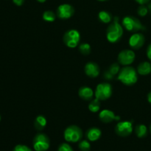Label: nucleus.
Instances as JSON below:
<instances>
[{"instance_id":"32","label":"nucleus","mask_w":151,"mask_h":151,"mask_svg":"<svg viewBox=\"0 0 151 151\" xmlns=\"http://www.w3.org/2000/svg\"><path fill=\"white\" fill-rule=\"evenodd\" d=\"M147 101H148V103L151 104V91L147 94Z\"/></svg>"},{"instance_id":"16","label":"nucleus","mask_w":151,"mask_h":151,"mask_svg":"<svg viewBox=\"0 0 151 151\" xmlns=\"http://www.w3.org/2000/svg\"><path fill=\"white\" fill-rule=\"evenodd\" d=\"M137 73L143 76L150 75L151 73V63L148 61L140 63L137 66Z\"/></svg>"},{"instance_id":"27","label":"nucleus","mask_w":151,"mask_h":151,"mask_svg":"<svg viewBox=\"0 0 151 151\" xmlns=\"http://www.w3.org/2000/svg\"><path fill=\"white\" fill-rule=\"evenodd\" d=\"M13 151H32L29 148V147H27V145H17L16 146H15V147L13 148Z\"/></svg>"},{"instance_id":"6","label":"nucleus","mask_w":151,"mask_h":151,"mask_svg":"<svg viewBox=\"0 0 151 151\" xmlns=\"http://www.w3.org/2000/svg\"><path fill=\"white\" fill-rule=\"evenodd\" d=\"M63 41L65 45L69 48H75L81 41V35L76 29H69L63 35Z\"/></svg>"},{"instance_id":"29","label":"nucleus","mask_w":151,"mask_h":151,"mask_svg":"<svg viewBox=\"0 0 151 151\" xmlns=\"http://www.w3.org/2000/svg\"><path fill=\"white\" fill-rule=\"evenodd\" d=\"M146 54H147V58H148V59L150 60V62H151V44H149V46L147 47V52H146Z\"/></svg>"},{"instance_id":"28","label":"nucleus","mask_w":151,"mask_h":151,"mask_svg":"<svg viewBox=\"0 0 151 151\" xmlns=\"http://www.w3.org/2000/svg\"><path fill=\"white\" fill-rule=\"evenodd\" d=\"M103 78L106 80H112L114 78V75L112 73H111L109 70H107L106 72H105L104 75H103Z\"/></svg>"},{"instance_id":"36","label":"nucleus","mask_w":151,"mask_h":151,"mask_svg":"<svg viewBox=\"0 0 151 151\" xmlns=\"http://www.w3.org/2000/svg\"><path fill=\"white\" fill-rule=\"evenodd\" d=\"M97 1H108V0H97Z\"/></svg>"},{"instance_id":"33","label":"nucleus","mask_w":151,"mask_h":151,"mask_svg":"<svg viewBox=\"0 0 151 151\" xmlns=\"http://www.w3.org/2000/svg\"><path fill=\"white\" fill-rule=\"evenodd\" d=\"M147 8H148V11L151 13V3H149L147 5Z\"/></svg>"},{"instance_id":"19","label":"nucleus","mask_w":151,"mask_h":151,"mask_svg":"<svg viewBox=\"0 0 151 151\" xmlns=\"http://www.w3.org/2000/svg\"><path fill=\"white\" fill-rule=\"evenodd\" d=\"M98 18L101 22L104 24H109L112 20V15L109 12L102 10L98 13Z\"/></svg>"},{"instance_id":"8","label":"nucleus","mask_w":151,"mask_h":151,"mask_svg":"<svg viewBox=\"0 0 151 151\" xmlns=\"http://www.w3.org/2000/svg\"><path fill=\"white\" fill-rule=\"evenodd\" d=\"M115 132L121 137H126L133 132V123L130 121L119 122L115 126Z\"/></svg>"},{"instance_id":"2","label":"nucleus","mask_w":151,"mask_h":151,"mask_svg":"<svg viewBox=\"0 0 151 151\" xmlns=\"http://www.w3.org/2000/svg\"><path fill=\"white\" fill-rule=\"evenodd\" d=\"M123 35V28L118 22V18L115 17L114 21L109 24L106 30V38L111 43L118 42Z\"/></svg>"},{"instance_id":"21","label":"nucleus","mask_w":151,"mask_h":151,"mask_svg":"<svg viewBox=\"0 0 151 151\" xmlns=\"http://www.w3.org/2000/svg\"><path fill=\"white\" fill-rule=\"evenodd\" d=\"M57 15L52 10H46L43 13V19L46 22H53L56 19Z\"/></svg>"},{"instance_id":"22","label":"nucleus","mask_w":151,"mask_h":151,"mask_svg":"<svg viewBox=\"0 0 151 151\" xmlns=\"http://www.w3.org/2000/svg\"><path fill=\"white\" fill-rule=\"evenodd\" d=\"M91 47L87 43H83V44H80L79 51L83 55H89L91 53Z\"/></svg>"},{"instance_id":"20","label":"nucleus","mask_w":151,"mask_h":151,"mask_svg":"<svg viewBox=\"0 0 151 151\" xmlns=\"http://www.w3.org/2000/svg\"><path fill=\"white\" fill-rule=\"evenodd\" d=\"M100 100H98L97 98L92 99L90 102L89 105H88V109L92 113H96V112L99 111L100 109Z\"/></svg>"},{"instance_id":"24","label":"nucleus","mask_w":151,"mask_h":151,"mask_svg":"<svg viewBox=\"0 0 151 151\" xmlns=\"http://www.w3.org/2000/svg\"><path fill=\"white\" fill-rule=\"evenodd\" d=\"M148 12L147 6H145V4H140V6L137 9V13H138L139 16H142V17L145 16L148 13Z\"/></svg>"},{"instance_id":"14","label":"nucleus","mask_w":151,"mask_h":151,"mask_svg":"<svg viewBox=\"0 0 151 151\" xmlns=\"http://www.w3.org/2000/svg\"><path fill=\"white\" fill-rule=\"evenodd\" d=\"M78 94L82 100L88 101V100H91L93 99L94 91L90 87L82 86L80 88L79 91H78Z\"/></svg>"},{"instance_id":"35","label":"nucleus","mask_w":151,"mask_h":151,"mask_svg":"<svg viewBox=\"0 0 151 151\" xmlns=\"http://www.w3.org/2000/svg\"><path fill=\"white\" fill-rule=\"evenodd\" d=\"M149 130H150V134H151V123H150V128H149Z\"/></svg>"},{"instance_id":"26","label":"nucleus","mask_w":151,"mask_h":151,"mask_svg":"<svg viewBox=\"0 0 151 151\" xmlns=\"http://www.w3.org/2000/svg\"><path fill=\"white\" fill-rule=\"evenodd\" d=\"M58 151H74L72 147L68 143H62L59 145Z\"/></svg>"},{"instance_id":"31","label":"nucleus","mask_w":151,"mask_h":151,"mask_svg":"<svg viewBox=\"0 0 151 151\" xmlns=\"http://www.w3.org/2000/svg\"><path fill=\"white\" fill-rule=\"evenodd\" d=\"M135 1L139 4H148L150 0H135Z\"/></svg>"},{"instance_id":"13","label":"nucleus","mask_w":151,"mask_h":151,"mask_svg":"<svg viewBox=\"0 0 151 151\" xmlns=\"http://www.w3.org/2000/svg\"><path fill=\"white\" fill-rule=\"evenodd\" d=\"M84 70H85L86 75L88 77L91 78H95L100 75V66H98V64L94 62H88L86 64L85 68H84Z\"/></svg>"},{"instance_id":"5","label":"nucleus","mask_w":151,"mask_h":151,"mask_svg":"<svg viewBox=\"0 0 151 151\" xmlns=\"http://www.w3.org/2000/svg\"><path fill=\"white\" fill-rule=\"evenodd\" d=\"M32 145L35 151H47L50 146V138L44 133H38L34 137Z\"/></svg>"},{"instance_id":"30","label":"nucleus","mask_w":151,"mask_h":151,"mask_svg":"<svg viewBox=\"0 0 151 151\" xmlns=\"http://www.w3.org/2000/svg\"><path fill=\"white\" fill-rule=\"evenodd\" d=\"M13 2L17 6H22L24 2V0H13Z\"/></svg>"},{"instance_id":"37","label":"nucleus","mask_w":151,"mask_h":151,"mask_svg":"<svg viewBox=\"0 0 151 151\" xmlns=\"http://www.w3.org/2000/svg\"><path fill=\"white\" fill-rule=\"evenodd\" d=\"M0 122H1V116H0Z\"/></svg>"},{"instance_id":"10","label":"nucleus","mask_w":151,"mask_h":151,"mask_svg":"<svg viewBox=\"0 0 151 151\" xmlns=\"http://www.w3.org/2000/svg\"><path fill=\"white\" fill-rule=\"evenodd\" d=\"M75 13V9L69 4H62L57 8L56 15L60 19H68L72 17Z\"/></svg>"},{"instance_id":"23","label":"nucleus","mask_w":151,"mask_h":151,"mask_svg":"<svg viewBox=\"0 0 151 151\" xmlns=\"http://www.w3.org/2000/svg\"><path fill=\"white\" fill-rule=\"evenodd\" d=\"M78 147L81 151H89L91 149V145L87 140H82L80 142Z\"/></svg>"},{"instance_id":"11","label":"nucleus","mask_w":151,"mask_h":151,"mask_svg":"<svg viewBox=\"0 0 151 151\" xmlns=\"http://www.w3.org/2000/svg\"><path fill=\"white\" fill-rule=\"evenodd\" d=\"M145 42L144 35L139 32H135L129 38V45L134 50H139L143 47Z\"/></svg>"},{"instance_id":"12","label":"nucleus","mask_w":151,"mask_h":151,"mask_svg":"<svg viewBox=\"0 0 151 151\" xmlns=\"http://www.w3.org/2000/svg\"><path fill=\"white\" fill-rule=\"evenodd\" d=\"M99 118L103 123H110L114 120H120V116H116L112 111L109 109H104L101 111L99 114Z\"/></svg>"},{"instance_id":"17","label":"nucleus","mask_w":151,"mask_h":151,"mask_svg":"<svg viewBox=\"0 0 151 151\" xmlns=\"http://www.w3.org/2000/svg\"><path fill=\"white\" fill-rule=\"evenodd\" d=\"M47 123V119L43 115H38L34 120V126L35 128L38 131H41L44 129Z\"/></svg>"},{"instance_id":"34","label":"nucleus","mask_w":151,"mask_h":151,"mask_svg":"<svg viewBox=\"0 0 151 151\" xmlns=\"http://www.w3.org/2000/svg\"><path fill=\"white\" fill-rule=\"evenodd\" d=\"M37 1H38V2H40V3H44V2H45L47 0H37Z\"/></svg>"},{"instance_id":"4","label":"nucleus","mask_w":151,"mask_h":151,"mask_svg":"<svg viewBox=\"0 0 151 151\" xmlns=\"http://www.w3.org/2000/svg\"><path fill=\"white\" fill-rule=\"evenodd\" d=\"M122 25L128 31L131 32H137L138 31L145 30V27L137 18L133 16H127L122 19Z\"/></svg>"},{"instance_id":"15","label":"nucleus","mask_w":151,"mask_h":151,"mask_svg":"<svg viewBox=\"0 0 151 151\" xmlns=\"http://www.w3.org/2000/svg\"><path fill=\"white\" fill-rule=\"evenodd\" d=\"M102 132L100 129L96 127H93V128H89L88 131L86 133V137L88 139L89 141L91 142H95L98 140L101 137Z\"/></svg>"},{"instance_id":"7","label":"nucleus","mask_w":151,"mask_h":151,"mask_svg":"<svg viewBox=\"0 0 151 151\" xmlns=\"http://www.w3.org/2000/svg\"><path fill=\"white\" fill-rule=\"evenodd\" d=\"M112 86L109 83H102L98 84L96 87L95 95L96 98L100 100H106L110 98L112 95Z\"/></svg>"},{"instance_id":"1","label":"nucleus","mask_w":151,"mask_h":151,"mask_svg":"<svg viewBox=\"0 0 151 151\" xmlns=\"http://www.w3.org/2000/svg\"><path fill=\"white\" fill-rule=\"evenodd\" d=\"M117 78L124 85L133 86L138 81L137 71L132 66H126L120 69Z\"/></svg>"},{"instance_id":"25","label":"nucleus","mask_w":151,"mask_h":151,"mask_svg":"<svg viewBox=\"0 0 151 151\" xmlns=\"http://www.w3.org/2000/svg\"><path fill=\"white\" fill-rule=\"evenodd\" d=\"M120 66H119V63H114L109 66V71L111 72V73L113 74L114 75H116V74H119V71H120Z\"/></svg>"},{"instance_id":"9","label":"nucleus","mask_w":151,"mask_h":151,"mask_svg":"<svg viewBox=\"0 0 151 151\" xmlns=\"http://www.w3.org/2000/svg\"><path fill=\"white\" fill-rule=\"evenodd\" d=\"M136 54L133 50H124L118 55V63L123 66H129L135 60Z\"/></svg>"},{"instance_id":"3","label":"nucleus","mask_w":151,"mask_h":151,"mask_svg":"<svg viewBox=\"0 0 151 151\" xmlns=\"http://www.w3.org/2000/svg\"><path fill=\"white\" fill-rule=\"evenodd\" d=\"M63 137L65 140L68 142H78L82 139L83 131L80 127L77 125H70L65 129Z\"/></svg>"},{"instance_id":"18","label":"nucleus","mask_w":151,"mask_h":151,"mask_svg":"<svg viewBox=\"0 0 151 151\" xmlns=\"http://www.w3.org/2000/svg\"><path fill=\"white\" fill-rule=\"evenodd\" d=\"M147 128L143 124H139L135 127V134L139 138H145L147 135Z\"/></svg>"}]
</instances>
